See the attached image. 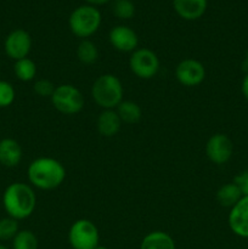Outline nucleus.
<instances>
[{"mask_svg":"<svg viewBox=\"0 0 248 249\" xmlns=\"http://www.w3.org/2000/svg\"><path fill=\"white\" fill-rule=\"evenodd\" d=\"M31 186L43 191L60 187L66 179V168L53 157H39L32 160L27 169Z\"/></svg>","mask_w":248,"mask_h":249,"instance_id":"nucleus-1","label":"nucleus"},{"mask_svg":"<svg viewBox=\"0 0 248 249\" xmlns=\"http://www.w3.org/2000/svg\"><path fill=\"white\" fill-rule=\"evenodd\" d=\"M2 207L7 216L17 221L29 218L36 207V195L33 187L24 182L10 184L2 194Z\"/></svg>","mask_w":248,"mask_h":249,"instance_id":"nucleus-2","label":"nucleus"},{"mask_svg":"<svg viewBox=\"0 0 248 249\" xmlns=\"http://www.w3.org/2000/svg\"><path fill=\"white\" fill-rule=\"evenodd\" d=\"M124 88L121 79L112 73L97 77L91 87V97L102 109H114L123 101Z\"/></svg>","mask_w":248,"mask_h":249,"instance_id":"nucleus-3","label":"nucleus"},{"mask_svg":"<svg viewBox=\"0 0 248 249\" xmlns=\"http://www.w3.org/2000/svg\"><path fill=\"white\" fill-rule=\"evenodd\" d=\"M101 19V12L96 6L85 4L73 10L68 18V24L71 32L83 40L94 36L99 31Z\"/></svg>","mask_w":248,"mask_h":249,"instance_id":"nucleus-4","label":"nucleus"},{"mask_svg":"<svg viewBox=\"0 0 248 249\" xmlns=\"http://www.w3.org/2000/svg\"><path fill=\"white\" fill-rule=\"evenodd\" d=\"M50 99L56 111L66 116L79 113L85 105L82 91L72 84L57 85Z\"/></svg>","mask_w":248,"mask_h":249,"instance_id":"nucleus-5","label":"nucleus"},{"mask_svg":"<svg viewBox=\"0 0 248 249\" xmlns=\"http://www.w3.org/2000/svg\"><path fill=\"white\" fill-rule=\"evenodd\" d=\"M68 242L72 249H95L100 242L99 229L89 219H78L71 225Z\"/></svg>","mask_w":248,"mask_h":249,"instance_id":"nucleus-6","label":"nucleus"},{"mask_svg":"<svg viewBox=\"0 0 248 249\" xmlns=\"http://www.w3.org/2000/svg\"><path fill=\"white\" fill-rule=\"evenodd\" d=\"M159 58L157 53L147 48H138L130 53L129 68L140 79H151L159 71Z\"/></svg>","mask_w":248,"mask_h":249,"instance_id":"nucleus-7","label":"nucleus"},{"mask_svg":"<svg viewBox=\"0 0 248 249\" xmlns=\"http://www.w3.org/2000/svg\"><path fill=\"white\" fill-rule=\"evenodd\" d=\"M233 153V143L225 134H214L206 143V156L212 163L223 165L231 160Z\"/></svg>","mask_w":248,"mask_h":249,"instance_id":"nucleus-8","label":"nucleus"},{"mask_svg":"<svg viewBox=\"0 0 248 249\" xmlns=\"http://www.w3.org/2000/svg\"><path fill=\"white\" fill-rule=\"evenodd\" d=\"M175 78L184 87H197L206 79V68L203 63L195 58H185L175 68Z\"/></svg>","mask_w":248,"mask_h":249,"instance_id":"nucleus-9","label":"nucleus"},{"mask_svg":"<svg viewBox=\"0 0 248 249\" xmlns=\"http://www.w3.org/2000/svg\"><path fill=\"white\" fill-rule=\"evenodd\" d=\"M4 49L6 55L14 61L28 57L32 50L31 34L21 28L14 29L5 39Z\"/></svg>","mask_w":248,"mask_h":249,"instance_id":"nucleus-10","label":"nucleus"},{"mask_svg":"<svg viewBox=\"0 0 248 249\" xmlns=\"http://www.w3.org/2000/svg\"><path fill=\"white\" fill-rule=\"evenodd\" d=\"M109 44L119 53H133L138 49L139 36L133 28L124 24L113 27L108 34Z\"/></svg>","mask_w":248,"mask_h":249,"instance_id":"nucleus-11","label":"nucleus"},{"mask_svg":"<svg viewBox=\"0 0 248 249\" xmlns=\"http://www.w3.org/2000/svg\"><path fill=\"white\" fill-rule=\"evenodd\" d=\"M228 224L233 235L248 240V196H243L230 209Z\"/></svg>","mask_w":248,"mask_h":249,"instance_id":"nucleus-12","label":"nucleus"},{"mask_svg":"<svg viewBox=\"0 0 248 249\" xmlns=\"http://www.w3.org/2000/svg\"><path fill=\"white\" fill-rule=\"evenodd\" d=\"M207 0H173V7L177 16L186 21L201 18L207 10Z\"/></svg>","mask_w":248,"mask_h":249,"instance_id":"nucleus-13","label":"nucleus"},{"mask_svg":"<svg viewBox=\"0 0 248 249\" xmlns=\"http://www.w3.org/2000/svg\"><path fill=\"white\" fill-rule=\"evenodd\" d=\"M22 147L15 139L5 138L0 140V164L6 168H15L21 163Z\"/></svg>","mask_w":248,"mask_h":249,"instance_id":"nucleus-14","label":"nucleus"},{"mask_svg":"<svg viewBox=\"0 0 248 249\" xmlns=\"http://www.w3.org/2000/svg\"><path fill=\"white\" fill-rule=\"evenodd\" d=\"M122 121L116 109H104L99 114L96 121L97 131L104 138H113L119 133Z\"/></svg>","mask_w":248,"mask_h":249,"instance_id":"nucleus-15","label":"nucleus"},{"mask_svg":"<svg viewBox=\"0 0 248 249\" xmlns=\"http://www.w3.org/2000/svg\"><path fill=\"white\" fill-rule=\"evenodd\" d=\"M140 249H177L175 241L164 231H152L142 238Z\"/></svg>","mask_w":248,"mask_h":249,"instance_id":"nucleus-16","label":"nucleus"},{"mask_svg":"<svg viewBox=\"0 0 248 249\" xmlns=\"http://www.w3.org/2000/svg\"><path fill=\"white\" fill-rule=\"evenodd\" d=\"M216 201L224 208H232L238 201L243 197L240 187L235 182H228L219 187L216 191Z\"/></svg>","mask_w":248,"mask_h":249,"instance_id":"nucleus-17","label":"nucleus"},{"mask_svg":"<svg viewBox=\"0 0 248 249\" xmlns=\"http://www.w3.org/2000/svg\"><path fill=\"white\" fill-rule=\"evenodd\" d=\"M116 112L118 113L122 123L126 124H135L140 122L142 117V111L141 107L136 102L130 101V100H123L117 107Z\"/></svg>","mask_w":248,"mask_h":249,"instance_id":"nucleus-18","label":"nucleus"},{"mask_svg":"<svg viewBox=\"0 0 248 249\" xmlns=\"http://www.w3.org/2000/svg\"><path fill=\"white\" fill-rule=\"evenodd\" d=\"M14 73L17 79L21 80V82H32L36 75L35 62L29 57L15 61Z\"/></svg>","mask_w":248,"mask_h":249,"instance_id":"nucleus-19","label":"nucleus"},{"mask_svg":"<svg viewBox=\"0 0 248 249\" xmlns=\"http://www.w3.org/2000/svg\"><path fill=\"white\" fill-rule=\"evenodd\" d=\"M77 57L84 65H92L99 58V49L89 39H83L77 48Z\"/></svg>","mask_w":248,"mask_h":249,"instance_id":"nucleus-20","label":"nucleus"},{"mask_svg":"<svg viewBox=\"0 0 248 249\" xmlns=\"http://www.w3.org/2000/svg\"><path fill=\"white\" fill-rule=\"evenodd\" d=\"M39 241L31 230H19L12 240V249H38Z\"/></svg>","mask_w":248,"mask_h":249,"instance_id":"nucleus-21","label":"nucleus"},{"mask_svg":"<svg viewBox=\"0 0 248 249\" xmlns=\"http://www.w3.org/2000/svg\"><path fill=\"white\" fill-rule=\"evenodd\" d=\"M19 231L18 221L10 216L0 219V241H12Z\"/></svg>","mask_w":248,"mask_h":249,"instance_id":"nucleus-22","label":"nucleus"},{"mask_svg":"<svg viewBox=\"0 0 248 249\" xmlns=\"http://www.w3.org/2000/svg\"><path fill=\"white\" fill-rule=\"evenodd\" d=\"M112 11L119 19H130L135 15V5L131 0H114Z\"/></svg>","mask_w":248,"mask_h":249,"instance_id":"nucleus-23","label":"nucleus"},{"mask_svg":"<svg viewBox=\"0 0 248 249\" xmlns=\"http://www.w3.org/2000/svg\"><path fill=\"white\" fill-rule=\"evenodd\" d=\"M16 97V91L11 83L6 80H0V108H6L11 106Z\"/></svg>","mask_w":248,"mask_h":249,"instance_id":"nucleus-24","label":"nucleus"},{"mask_svg":"<svg viewBox=\"0 0 248 249\" xmlns=\"http://www.w3.org/2000/svg\"><path fill=\"white\" fill-rule=\"evenodd\" d=\"M56 87L51 80L49 79H38L33 84V90L38 96L40 97H51Z\"/></svg>","mask_w":248,"mask_h":249,"instance_id":"nucleus-25","label":"nucleus"},{"mask_svg":"<svg viewBox=\"0 0 248 249\" xmlns=\"http://www.w3.org/2000/svg\"><path fill=\"white\" fill-rule=\"evenodd\" d=\"M233 182L240 187L243 196H248V169L240 173V174L235 178Z\"/></svg>","mask_w":248,"mask_h":249,"instance_id":"nucleus-26","label":"nucleus"},{"mask_svg":"<svg viewBox=\"0 0 248 249\" xmlns=\"http://www.w3.org/2000/svg\"><path fill=\"white\" fill-rule=\"evenodd\" d=\"M241 91H242V95L245 96V99L248 101V73L245 75L242 80V84H241Z\"/></svg>","mask_w":248,"mask_h":249,"instance_id":"nucleus-27","label":"nucleus"},{"mask_svg":"<svg viewBox=\"0 0 248 249\" xmlns=\"http://www.w3.org/2000/svg\"><path fill=\"white\" fill-rule=\"evenodd\" d=\"M89 5H92V6H100V5H104L109 2L111 0H85Z\"/></svg>","mask_w":248,"mask_h":249,"instance_id":"nucleus-28","label":"nucleus"},{"mask_svg":"<svg viewBox=\"0 0 248 249\" xmlns=\"http://www.w3.org/2000/svg\"><path fill=\"white\" fill-rule=\"evenodd\" d=\"M245 67L247 68V71H248V50H247V53H246V56H245Z\"/></svg>","mask_w":248,"mask_h":249,"instance_id":"nucleus-29","label":"nucleus"},{"mask_svg":"<svg viewBox=\"0 0 248 249\" xmlns=\"http://www.w3.org/2000/svg\"><path fill=\"white\" fill-rule=\"evenodd\" d=\"M95 249H108V248H107V247H105V246H97V247L96 248H95Z\"/></svg>","mask_w":248,"mask_h":249,"instance_id":"nucleus-30","label":"nucleus"},{"mask_svg":"<svg viewBox=\"0 0 248 249\" xmlns=\"http://www.w3.org/2000/svg\"><path fill=\"white\" fill-rule=\"evenodd\" d=\"M0 249H9L6 247V246H4V245H0Z\"/></svg>","mask_w":248,"mask_h":249,"instance_id":"nucleus-31","label":"nucleus"}]
</instances>
